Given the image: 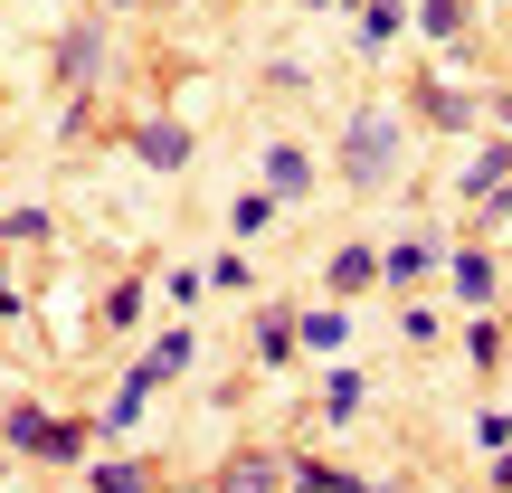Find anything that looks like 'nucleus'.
I'll return each instance as SVG.
<instances>
[{
    "instance_id": "obj_10",
    "label": "nucleus",
    "mask_w": 512,
    "mask_h": 493,
    "mask_svg": "<svg viewBox=\"0 0 512 493\" xmlns=\"http://www.w3.org/2000/svg\"><path fill=\"white\" fill-rule=\"evenodd\" d=\"M351 408H361V370H332L323 380V427H342Z\"/></svg>"
},
{
    "instance_id": "obj_11",
    "label": "nucleus",
    "mask_w": 512,
    "mask_h": 493,
    "mask_svg": "<svg viewBox=\"0 0 512 493\" xmlns=\"http://www.w3.org/2000/svg\"><path fill=\"white\" fill-rule=\"evenodd\" d=\"M294 332H304L313 351H342V342H351V313H332V304H323V313H304Z\"/></svg>"
},
{
    "instance_id": "obj_13",
    "label": "nucleus",
    "mask_w": 512,
    "mask_h": 493,
    "mask_svg": "<svg viewBox=\"0 0 512 493\" xmlns=\"http://www.w3.org/2000/svg\"><path fill=\"white\" fill-rule=\"evenodd\" d=\"M266 219H275V190H238V209H228V228H238V238H256Z\"/></svg>"
},
{
    "instance_id": "obj_6",
    "label": "nucleus",
    "mask_w": 512,
    "mask_h": 493,
    "mask_svg": "<svg viewBox=\"0 0 512 493\" xmlns=\"http://www.w3.org/2000/svg\"><path fill=\"white\" fill-rule=\"evenodd\" d=\"M285 313H294V304H266V313H256V361H285V351L304 342V332H294Z\"/></svg>"
},
{
    "instance_id": "obj_7",
    "label": "nucleus",
    "mask_w": 512,
    "mask_h": 493,
    "mask_svg": "<svg viewBox=\"0 0 512 493\" xmlns=\"http://www.w3.org/2000/svg\"><path fill=\"white\" fill-rule=\"evenodd\" d=\"M456 294L465 304H494V256L484 247H456Z\"/></svg>"
},
{
    "instance_id": "obj_2",
    "label": "nucleus",
    "mask_w": 512,
    "mask_h": 493,
    "mask_svg": "<svg viewBox=\"0 0 512 493\" xmlns=\"http://www.w3.org/2000/svg\"><path fill=\"white\" fill-rule=\"evenodd\" d=\"M57 76H67L76 95H86L95 76H105V29H95V19H76V29L57 38Z\"/></svg>"
},
{
    "instance_id": "obj_3",
    "label": "nucleus",
    "mask_w": 512,
    "mask_h": 493,
    "mask_svg": "<svg viewBox=\"0 0 512 493\" xmlns=\"http://www.w3.org/2000/svg\"><path fill=\"white\" fill-rule=\"evenodd\" d=\"M266 190H275V200H304V190H313V152L275 143V152H266Z\"/></svg>"
},
{
    "instance_id": "obj_21",
    "label": "nucleus",
    "mask_w": 512,
    "mask_h": 493,
    "mask_svg": "<svg viewBox=\"0 0 512 493\" xmlns=\"http://www.w3.org/2000/svg\"><path fill=\"white\" fill-rule=\"evenodd\" d=\"M427 38H465V0H427Z\"/></svg>"
},
{
    "instance_id": "obj_17",
    "label": "nucleus",
    "mask_w": 512,
    "mask_h": 493,
    "mask_svg": "<svg viewBox=\"0 0 512 493\" xmlns=\"http://www.w3.org/2000/svg\"><path fill=\"white\" fill-rule=\"evenodd\" d=\"M285 475H294V484H304V493H361V484H351V475H342V465H285Z\"/></svg>"
},
{
    "instance_id": "obj_16",
    "label": "nucleus",
    "mask_w": 512,
    "mask_h": 493,
    "mask_svg": "<svg viewBox=\"0 0 512 493\" xmlns=\"http://www.w3.org/2000/svg\"><path fill=\"white\" fill-rule=\"evenodd\" d=\"M133 323H143V285H114L105 294V332H133Z\"/></svg>"
},
{
    "instance_id": "obj_8",
    "label": "nucleus",
    "mask_w": 512,
    "mask_h": 493,
    "mask_svg": "<svg viewBox=\"0 0 512 493\" xmlns=\"http://www.w3.org/2000/svg\"><path fill=\"white\" fill-rule=\"evenodd\" d=\"M503 171H512V152H503V143H484L475 162H465V200H475V190L494 200V190H503Z\"/></svg>"
},
{
    "instance_id": "obj_20",
    "label": "nucleus",
    "mask_w": 512,
    "mask_h": 493,
    "mask_svg": "<svg viewBox=\"0 0 512 493\" xmlns=\"http://www.w3.org/2000/svg\"><path fill=\"white\" fill-rule=\"evenodd\" d=\"M0 238H19V247L48 238V209H0Z\"/></svg>"
},
{
    "instance_id": "obj_9",
    "label": "nucleus",
    "mask_w": 512,
    "mask_h": 493,
    "mask_svg": "<svg viewBox=\"0 0 512 493\" xmlns=\"http://www.w3.org/2000/svg\"><path fill=\"white\" fill-rule=\"evenodd\" d=\"M427 266H437V247H418V238H408V247H389L380 256V275H389V285H418V275Z\"/></svg>"
},
{
    "instance_id": "obj_14",
    "label": "nucleus",
    "mask_w": 512,
    "mask_h": 493,
    "mask_svg": "<svg viewBox=\"0 0 512 493\" xmlns=\"http://www.w3.org/2000/svg\"><path fill=\"white\" fill-rule=\"evenodd\" d=\"M86 484H95V493H152L143 465H86Z\"/></svg>"
},
{
    "instance_id": "obj_4",
    "label": "nucleus",
    "mask_w": 512,
    "mask_h": 493,
    "mask_svg": "<svg viewBox=\"0 0 512 493\" xmlns=\"http://www.w3.org/2000/svg\"><path fill=\"white\" fill-rule=\"evenodd\" d=\"M285 484V456H228V475H219V493H275Z\"/></svg>"
},
{
    "instance_id": "obj_19",
    "label": "nucleus",
    "mask_w": 512,
    "mask_h": 493,
    "mask_svg": "<svg viewBox=\"0 0 512 493\" xmlns=\"http://www.w3.org/2000/svg\"><path fill=\"white\" fill-rule=\"evenodd\" d=\"M143 370H162V380H171V370H190V332H162V342H152V361Z\"/></svg>"
},
{
    "instance_id": "obj_1",
    "label": "nucleus",
    "mask_w": 512,
    "mask_h": 493,
    "mask_svg": "<svg viewBox=\"0 0 512 493\" xmlns=\"http://www.w3.org/2000/svg\"><path fill=\"white\" fill-rule=\"evenodd\" d=\"M399 152H408L399 105H361V114H351V133H342V181L370 200V190H389V181H399Z\"/></svg>"
},
{
    "instance_id": "obj_22",
    "label": "nucleus",
    "mask_w": 512,
    "mask_h": 493,
    "mask_svg": "<svg viewBox=\"0 0 512 493\" xmlns=\"http://www.w3.org/2000/svg\"><path fill=\"white\" fill-rule=\"evenodd\" d=\"M494 493H512V456H494Z\"/></svg>"
},
{
    "instance_id": "obj_5",
    "label": "nucleus",
    "mask_w": 512,
    "mask_h": 493,
    "mask_svg": "<svg viewBox=\"0 0 512 493\" xmlns=\"http://www.w3.org/2000/svg\"><path fill=\"white\" fill-rule=\"evenodd\" d=\"M133 143H143V162H152V171H181V162H190V133H181V124H143Z\"/></svg>"
},
{
    "instance_id": "obj_18",
    "label": "nucleus",
    "mask_w": 512,
    "mask_h": 493,
    "mask_svg": "<svg viewBox=\"0 0 512 493\" xmlns=\"http://www.w3.org/2000/svg\"><path fill=\"white\" fill-rule=\"evenodd\" d=\"M465 351H475V361H503V323H494V313H475V323H465Z\"/></svg>"
},
{
    "instance_id": "obj_15",
    "label": "nucleus",
    "mask_w": 512,
    "mask_h": 493,
    "mask_svg": "<svg viewBox=\"0 0 512 493\" xmlns=\"http://www.w3.org/2000/svg\"><path fill=\"white\" fill-rule=\"evenodd\" d=\"M370 275H380V256H370V247H342V256H332V285H370Z\"/></svg>"
},
{
    "instance_id": "obj_12",
    "label": "nucleus",
    "mask_w": 512,
    "mask_h": 493,
    "mask_svg": "<svg viewBox=\"0 0 512 493\" xmlns=\"http://www.w3.org/2000/svg\"><path fill=\"white\" fill-rule=\"evenodd\" d=\"M418 114H427V124H475V105L446 95V86H418Z\"/></svg>"
}]
</instances>
